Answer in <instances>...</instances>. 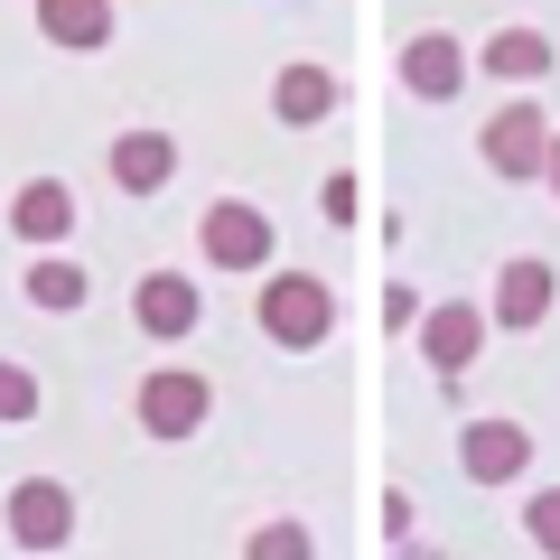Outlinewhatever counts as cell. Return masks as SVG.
Returning <instances> with one entry per match:
<instances>
[{"label": "cell", "instance_id": "4fadbf2b", "mask_svg": "<svg viewBox=\"0 0 560 560\" xmlns=\"http://www.w3.org/2000/svg\"><path fill=\"white\" fill-rule=\"evenodd\" d=\"M401 84H411V94H430V103H448V94L467 84V57H458L448 38H420L411 57H401Z\"/></svg>", "mask_w": 560, "mask_h": 560}, {"label": "cell", "instance_id": "7c38bea8", "mask_svg": "<svg viewBox=\"0 0 560 560\" xmlns=\"http://www.w3.org/2000/svg\"><path fill=\"white\" fill-rule=\"evenodd\" d=\"M327 103H337V75H327V66H280V84H271V113L290 121V131L327 121Z\"/></svg>", "mask_w": 560, "mask_h": 560}, {"label": "cell", "instance_id": "d6986e66", "mask_svg": "<svg viewBox=\"0 0 560 560\" xmlns=\"http://www.w3.org/2000/svg\"><path fill=\"white\" fill-rule=\"evenodd\" d=\"M0 420H38V374L28 364H0Z\"/></svg>", "mask_w": 560, "mask_h": 560}, {"label": "cell", "instance_id": "5b68a950", "mask_svg": "<svg viewBox=\"0 0 560 560\" xmlns=\"http://www.w3.org/2000/svg\"><path fill=\"white\" fill-rule=\"evenodd\" d=\"M541 160H551V121H541L533 103H504V113L486 121V168H495V178H533Z\"/></svg>", "mask_w": 560, "mask_h": 560}, {"label": "cell", "instance_id": "6da1fadb", "mask_svg": "<svg viewBox=\"0 0 560 560\" xmlns=\"http://www.w3.org/2000/svg\"><path fill=\"white\" fill-rule=\"evenodd\" d=\"M327 327H337V300H327L318 271H280L261 280V337L290 346V355H308V346H327Z\"/></svg>", "mask_w": 560, "mask_h": 560}, {"label": "cell", "instance_id": "3957f363", "mask_svg": "<svg viewBox=\"0 0 560 560\" xmlns=\"http://www.w3.org/2000/svg\"><path fill=\"white\" fill-rule=\"evenodd\" d=\"M10 541L20 551H66L75 541V495L57 477H20L10 486Z\"/></svg>", "mask_w": 560, "mask_h": 560}, {"label": "cell", "instance_id": "8992f818", "mask_svg": "<svg viewBox=\"0 0 560 560\" xmlns=\"http://www.w3.org/2000/svg\"><path fill=\"white\" fill-rule=\"evenodd\" d=\"M197 280H187V271H150V280H140V290H131V327H140V337H197Z\"/></svg>", "mask_w": 560, "mask_h": 560}, {"label": "cell", "instance_id": "7a4b0ae2", "mask_svg": "<svg viewBox=\"0 0 560 560\" xmlns=\"http://www.w3.org/2000/svg\"><path fill=\"white\" fill-rule=\"evenodd\" d=\"M197 243H206V261H215V271H261V261H271V215H261V206H243V197H224V206H206Z\"/></svg>", "mask_w": 560, "mask_h": 560}, {"label": "cell", "instance_id": "9c48e42d", "mask_svg": "<svg viewBox=\"0 0 560 560\" xmlns=\"http://www.w3.org/2000/svg\"><path fill=\"white\" fill-rule=\"evenodd\" d=\"M477 346H486V308L448 300V308H430V318H420V355L440 364V374H467V364H477Z\"/></svg>", "mask_w": 560, "mask_h": 560}, {"label": "cell", "instance_id": "5bb4252c", "mask_svg": "<svg viewBox=\"0 0 560 560\" xmlns=\"http://www.w3.org/2000/svg\"><path fill=\"white\" fill-rule=\"evenodd\" d=\"M38 28L57 47H103L113 38V10H103V0H38Z\"/></svg>", "mask_w": 560, "mask_h": 560}, {"label": "cell", "instance_id": "2e32d148", "mask_svg": "<svg viewBox=\"0 0 560 560\" xmlns=\"http://www.w3.org/2000/svg\"><path fill=\"white\" fill-rule=\"evenodd\" d=\"M541 66H551V47H541L533 28H504V38L486 47V75H504V84H533Z\"/></svg>", "mask_w": 560, "mask_h": 560}, {"label": "cell", "instance_id": "9a60e30c", "mask_svg": "<svg viewBox=\"0 0 560 560\" xmlns=\"http://www.w3.org/2000/svg\"><path fill=\"white\" fill-rule=\"evenodd\" d=\"M28 300L38 308H84L94 280H84V261H28Z\"/></svg>", "mask_w": 560, "mask_h": 560}, {"label": "cell", "instance_id": "e0dca14e", "mask_svg": "<svg viewBox=\"0 0 560 560\" xmlns=\"http://www.w3.org/2000/svg\"><path fill=\"white\" fill-rule=\"evenodd\" d=\"M308 551H318V541H308L300 523H261V533H253V551H243V560H308Z\"/></svg>", "mask_w": 560, "mask_h": 560}, {"label": "cell", "instance_id": "ffe728a7", "mask_svg": "<svg viewBox=\"0 0 560 560\" xmlns=\"http://www.w3.org/2000/svg\"><path fill=\"white\" fill-rule=\"evenodd\" d=\"M541 178H551V187H560V140H551V160H541Z\"/></svg>", "mask_w": 560, "mask_h": 560}, {"label": "cell", "instance_id": "277c9868", "mask_svg": "<svg viewBox=\"0 0 560 560\" xmlns=\"http://www.w3.org/2000/svg\"><path fill=\"white\" fill-rule=\"evenodd\" d=\"M458 467H467L477 486H514L523 467H533V430H523V420H467Z\"/></svg>", "mask_w": 560, "mask_h": 560}, {"label": "cell", "instance_id": "52a82bcc", "mask_svg": "<svg viewBox=\"0 0 560 560\" xmlns=\"http://www.w3.org/2000/svg\"><path fill=\"white\" fill-rule=\"evenodd\" d=\"M206 374H150L140 383V430H150V440H187V430H197L206 420Z\"/></svg>", "mask_w": 560, "mask_h": 560}, {"label": "cell", "instance_id": "8fae6325", "mask_svg": "<svg viewBox=\"0 0 560 560\" xmlns=\"http://www.w3.org/2000/svg\"><path fill=\"white\" fill-rule=\"evenodd\" d=\"M10 234H20V243H66V234H75V197H66L57 178H28L20 206H10Z\"/></svg>", "mask_w": 560, "mask_h": 560}, {"label": "cell", "instance_id": "ba28073f", "mask_svg": "<svg viewBox=\"0 0 560 560\" xmlns=\"http://www.w3.org/2000/svg\"><path fill=\"white\" fill-rule=\"evenodd\" d=\"M486 318L514 327V337H523V327H541V318H551V261L514 253V261L495 271V300H486Z\"/></svg>", "mask_w": 560, "mask_h": 560}, {"label": "cell", "instance_id": "ac0fdd59", "mask_svg": "<svg viewBox=\"0 0 560 560\" xmlns=\"http://www.w3.org/2000/svg\"><path fill=\"white\" fill-rule=\"evenodd\" d=\"M523 533L541 541V560H560V486H541V495L523 504Z\"/></svg>", "mask_w": 560, "mask_h": 560}, {"label": "cell", "instance_id": "30bf717a", "mask_svg": "<svg viewBox=\"0 0 560 560\" xmlns=\"http://www.w3.org/2000/svg\"><path fill=\"white\" fill-rule=\"evenodd\" d=\"M168 168H178V140H168V131H121L113 140V187H121V197H160Z\"/></svg>", "mask_w": 560, "mask_h": 560}]
</instances>
